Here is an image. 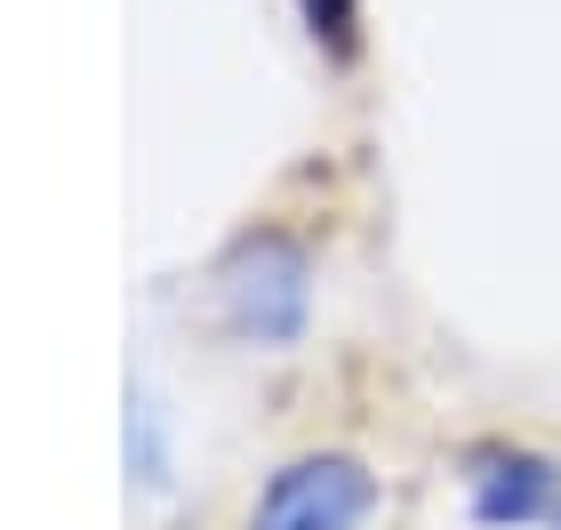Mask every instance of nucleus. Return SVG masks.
Instances as JSON below:
<instances>
[{"mask_svg":"<svg viewBox=\"0 0 561 530\" xmlns=\"http://www.w3.org/2000/svg\"><path fill=\"white\" fill-rule=\"evenodd\" d=\"M217 322L241 346H297L313 322V258L289 234H241L217 266Z\"/></svg>","mask_w":561,"mask_h":530,"instance_id":"nucleus-1","label":"nucleus"},{"mask_svg":"<svg viewBox=\"0 0 561 530\" xmlns=\"http://www.w3.org/2000/svg\"><path fill=\"white\" fill-rule=\"evenodd\" d=\"M377 507V474L353 450H305V459L273 466L249 530H362Z\"/></svg>","mask_w":561,"mask_h":530,"instance_id":"nucleus-2","label":"nucleus"},{"mask_svg":"<svg viewBox=\"0 0 561 530\" xmlns=\"http://www.w3.org/2000/svg\"><path fill=\"white\" fill-rule=\"evenodd\" d=\"M466 507L481 530H529V522H561V466L546 450H473L466 474Z\"/></svg>","mask_w":561,"mask_h":530,"instance_id":"nucleus-3","label":"nucleus"},{"mask_svg":"<svg viewBox=\"0 0 561 530\" xmlns=\"http://www.w3.org/2000/svg\"><path fill=\"white\" fill-rule=\"evenodd\" d=\"M121 459H129L137 490H169L176 483V450H169V410L152 386H129V418H121Z\"/></svg>","mask_w":561,"mask_h":530,"instance_id":"nucleus-4","label":"nucleus"},{"mask_svg":"<svg viewBox=\"0 0 561 530\" xmlns=\"http://www.w3.org/2000/svg\"><path fill=\"white\" fill-rule=\"evenodd\" d=\"M297 9H305V33H313L329 57L345 65L353 41H362V33H353V24H362V0H297Z\"/></svg>","mask_w":561,"mask_h":530,"instance_id":"nucleus-5","label":"nucleus"}]
</instances>
